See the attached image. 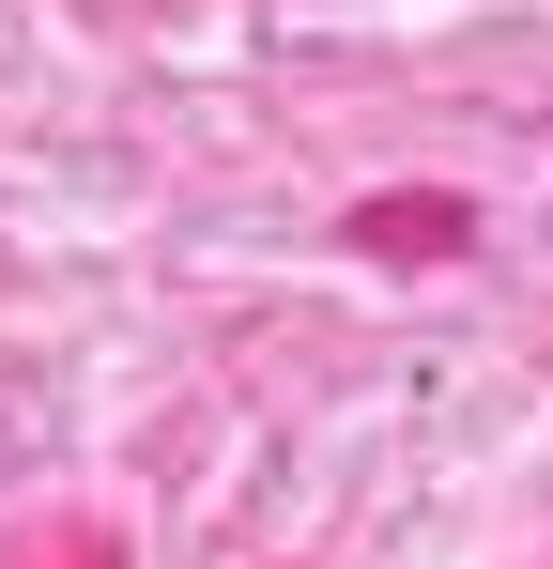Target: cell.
Segmentation results:
<instances>
[{
	"mask_svg": "<svg viewBox=\"0 0 553 569\" xmlns=\"http://www.w3.org/2000/svg\"><path fill=\"white\" fill-rule=\"evenodd\" d=\"M369 247H461V216H446V200H384V216H369Z\"/></svg>",
	"mask_w": 553,
	"mask_h": 569,
	"instance_id": "obj_1",
	"label": "cell"
}]
</instances>
